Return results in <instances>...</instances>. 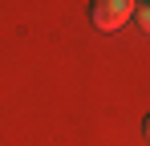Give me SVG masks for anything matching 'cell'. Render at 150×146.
<instances>
[{"instance_id":"3957f363","label":"cell","mask_w":150,"mask_h":146,"mask_svg":"<svg viewBox=\"0 0 150 146\" xmlns=\"http://www.w3.org/2000/svg\"><path fill=\"white\" fill-rule=\"evenodd\" d=\"M142 134H146V142H150V114H146V122H142Z\"/></svg>"},{"instance_id":"7a4b0ae2","label":"cell","mask_w":150,"mask_h":146,"mask_svg":"<svg viewBox=\"0 0 150 146\" xmlns=\"http://www.w3.org/2000/svg\"><path fill=\"white\" fill-rule=\"evenodd\" d=\"M134 16H138V24L150 33V4H138V12H134Z\"/></svg>"},{"instance_id":"6da1fadb","label":"cell","mask_w":150,"mask_h":146,"mask_svg":"<svg viewBox=\"0 0 150 146\" xmlns=\"http://www.w3.org/2000/svg\"><path fill=\"white\" fill-rule=\"evenodd\" d=\"M134 12H138V0H93L89 4V21L101 33H118L122 24H130Z\"/></svg>"},{"instance_id":"277c9868","label":"cell","mask_w":150,"mask_h":146,"mask_svg":"<svg viewBox=\"0 0 150 146\" xmlns=\"http://www.w3.org/2000/svg\"><path fill=\"white\" fill-rule=\"evenodd\" d=\"M142 4H150V0H142Z\"/></svg>"}]
</instances>
